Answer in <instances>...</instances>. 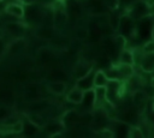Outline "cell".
I'll return each instance as SVG.
<instances>
[{
    "instance_id": "obj_1",
    "label": "cell",
    "mask_w": 154,
    "mask_h": 138,
    "mask_svg": "<svg viewBox=\"0 0 154 138\" xmlns=\"http://www.w3.org/2000/svg\"><path fill=\"white\" fill-rule=\"evenodd\" d=\"M45 17H46V7L41 6L37 2L24 5V14L23 18L25 24L29 25H40L45 23Z\"/></svg>"
},
{
    "instance_id": "obj_2",
    "label": "cell",
    "mask_w": 154,
    "mask_h": 138,
    "mask_svg": "<svg viewBox=\"0 0 154 138\" xmlns=\"http://www.w3.org/2000/svg\"><path fill=\"white\" fill-rule=\"evenodd\" d=\"M126 90V83L118 79H109L106 84V98L109 103L117 106L124 96Z\"/></svg>"
},
{
    "instance_id": "obj_3",
    "label": "cell",
    "mask_w": 154,
    "mask_h": 138,
    "mask_svg": "<svg viewBox=\"0 0 154 138\" xmlns=\"http://www.w3.org/2000/svg\"><path fill=\"white\" fill-rule=\"evenodd\" d=\"M136 23V35L142 41L153 40L154 34V13H149L140 19Z\"/></svg>"
},
{
    "instance_id": "obj_4",
    "label": "cell",
    "mask_w": 154,
    "mask_h": 138,
    "mask_svg": "<svg viewBox=\"0 0 154 138\" xmlns=\"http://www.w3.org/2000/svg\"><path fill=\"white\" fill-rule=\"evenodd\" d=\"M117 30L120 35H123L126 40L134 38L136 35V23L135 19H132L128 13H124L119 17V23Z\"/></svg>"
},
{
    "instance_id": "obj_5",
    "label": "cell",
    "mask_w": 154,
    "mask_h": 138,
    "mask_svg": "<svg viewBox=\"0 0 154 138\" xmlns=\"http://www.w3.org/2000/svg\"><path fill=\"white\" fill-rule=\"evenodd\" d=\"M126 13L132 19L136 20V19H140V18L152 13V12H150V6L146 0H135L129 5Z\"/></svg>"
},
{
    "instance_id": "obj_6",
    "label": "cell",
    "mask_w": 154,
    "mask_h": 138,
    "mask_svg": "<svg viewBox=\"0 0 154 138\" xmlns=\"http://www.w3.org/2000/svg\"><path fill=\"white\" fill-rule=\"evenodd\" d=\"M42 132L48 136V137H58V136H63L64 134V125L61 122L60 119H52L46 121L42 127H41Z\"/></svg>"
},
{
    "instance_id": "obj_7",
    "label": "cell",
    "mask_w": 154,
    "mask_h": 138,
    "mask_svg": "<svg viewBox=\"0 0 154 138\" xmlns=\"http://www.w3.org/2000/svg\"><path fill=\"white\" fill-rule=\"evenodd\" d=\"M140 109L138 107H126L125 109H123L119 114H117V118L116 119H119L129 125H135L137 124L138 119H140Z\"/></svg>"
},
{
    "instance_id": "obj_8",
    "label": "cell",
    "mask_w": 154,
    "mask_h": 138,
    "mask_svg": "<svg viewBox=\"0 0 154 138\" xmlns=\"http://www.w3.org/2000/svg\"><path fill=\"white\" fill-rule=\"evenodd\" d=\"M79 118H81V112H78L77 109H69L61 115L60 120L65 130H72L77 125H79Z\"/></svg>"
},
{
    "instance_id": "obj_9",
    "label": "cell",
    "mask_w": 154,
    "mask_h": 138,
    "mask_svg": "<svg viewBox=\"0 0 154 138\" xmlns=\"http://www.w3.org/2000/svg\"><path fill=\"white\" fill-rule=\"evenodd\" d=\"M25 30H26V28H25L24 22L11 20V22H7V23L4 24V31H6L8 35H11L14 38L23 37L24 34H25Z\"/></svg>"
},
{
    "instance_id": "obj_10",
    "label": "cell",
    "mask_w": 154,
    "mask_h": 138,
    "mask_svg": "<svg viewBox=\"0 0 154 138\" xmlns=\"http://www.w3.org/2000/svg\"><path fill=\"white\" fill-rule=\"evenodd\" d=\"M25 48H26V41L23 37H18L6 44L5 53H7L11 56H16V55H19L20 53H23L25 50Z\"/></svg>"
},
{
    "instance_id": "obj_11",
    "label": "cell",
    "mask_w": 154,
    "mask_h": 138,
    "mask_svg": "<svg viewBox=\"0 0 154 138\" xmlns=\"http://www.w3.org/2000/svg\"><path fill=\"white\" fill-rule=\"evenodd\" d=\"M94 73H95V67H93L88 73H85L84 76L79 77L78 79H76V84L75 86L85 91L89 89L94 88Z\"/></svg>"
},
{
    "instance_id": "obj_12",
    "label": "cell",
    "mask_w": 154,
    "mask_h": 138,
    "mask_svg": "<svg viewBox=\"0 0 154 138\" xmlns=\"http://www.w3.org/2000/svg\"><path fill=\"white\" fill-rule=\"evenodd\" d=\"M82 106V110L83 112H93V109L95 108V92H94V88L83 91V97L82 101L79 103Z\"/></svg>"
},
{
    "instance_id": "obj_13",
    "label": "cell",
    "mask_w": 154,
    "mask_h": 138,
    "mask_svg": "<svg viewBox=\"0 0 154 138\" xmlns=\"http://www.w3.org/2000/svg\"><path fill=\"white\" fill-rule=\"evenodd\" d=\"M69 20V14H67V11L64 10L63 7H59V8H54L53 10V18H52V22H53V25L54 28L57 29H60L63 26L66 25Z\"/></svg>"
},
{
    "instance_id": "obj_14",
    "label": "cell",
    "mask_w": 154,
    "mask_h": 138,
    "mask_svg": "<svg viewBox=\"0 0 154 138\" xmlns=\"http://www.w3.org/2000/svg\"><path fill=\"white\" fill-rule=\"evenodd\" d=\"M35 36L43 41H51L54 37V26L48 24H40L35 30Z\"/></svg>"
},
{
    "instance_id": "obj_15",
    "label": "cell",
    "mask_w": 154,
    "mask_h": 138,
    "mask_svg": "<svg viewBox=\"0 0 154 138\" xmlns=\"http://www.w3.org/2000/svg\"><path fill=\"white\" fill-rule=\"evenodd\" d=\"M93 67H94V64H93L91 61H87V60L78 61V62L75 65L73 70H72V76H73L76 79H78L79 77H82V76H84L85 73H88Z\"/></svg>"
},
{
    "instance_id": "obj_16",
    "label": "cell",
    "mask_w": 154,
    "mask_h": 138,
    "mask_svg": "<svg viewBox=\"0 0 154 138\" xmlns=\"http://www.w3.org/2000/svg\"><path fill=\"white\" fill-rule=\"evenodd\" d=\"M140 67L146 73L154 72V52L143 53V56L140 62Z\"/></svg>"
},
{
    "instance_id": "obj_17",
    "label": "cell",
    "mask_w": 154,
    "mask_h": 138,
    "mask_svg": "<svg viewBox=\"0 0 154 138\" xmlns=\"http://www.w3.org/2000/svg\"><path fill=\"white\" fill-rule=\"evenodd\" d=\"M66 88H67V84H66L65 80H51V82L47 84L48 91H49L51 94L55 95V96H59V95L65 94Z\"/></svg>"
},
{
    "instance_id": "obj_18",
    "label": "cell",
    "mask_w": 154,
    "mask_h": 138,
    "mask_svg": "<svg viewBox=\"0 0 154 138\" xmlns=\"http://www.w3.org/2000/svg\"><path fill=\"white\" fill-rule=\"evenodd\" d=\"M4 11H5L8 16H11V17L22 19V18H23V14H24V6H23V5H19V4L11 2V4H7V5L4 7Z\"/></svg>"
},
{
    "instance_id": "obj_19",
    "label": "cell",
    "mask_w": 154,
    "mask_h": 138,
    "mask_svg": "<svg viewBox=\"0 0 154 138\" xmlns=\"http://www.w3.org/2000/svg\"><path fill=\"white\" fill-rule=\"evenodd\" d=\"M147 98H148V94L142 90L141 88L140 89H136L134 91H131V100H132V103L134 106L136 107H142L146 102H147Z\"/></svg>"
},
{
    "instance_id": "obj_20",
    "label": "cell",
    "mask_w": 154,
    "mask_h": 138,
    "mask_svg": "<svg viewBox=\"0 0 154 138\" xmlns=\"http://www.w3.org/2000/svg\"><path fill=\"white\" fill-rule=\"evenodd\" d=\"M117 68H118V73H119V79L125 82L126 79H129L132 74H135V68L132 65H125V64H116Z\"/></svg>"
},
{
    "instance_id": "obj_21",
    "label": "cell",
    "mask_w": 154,
    "mask_h": 138,
    "mask_svg": "<svg viewBox=\"0 0 154 138\" xmlns=\"http://www.w3.org/2000/svg\"><path fill=\"white\" fill-rule=\"evenodd\" d=\"M118 62L125 64V65H135V54L131 49H123L118 55Z\"/></svg>"
},
{
    "instance_id": "obj_22",
    "label": "cell",
    "mask_w": 154,
    "mask_h": 138,
    "mask_svg": "<svg viewBox=\"0 0 154 138\" xmlns=\"http://www.w3.org/2000/svg\"><path fill=\"white\" fill-rule=\"evenodd\" d=\"M41 130L40 126H37L36 124H34L32 121H30L28 118H25V121H23V130L22 133L25 137H31L36 133H38V131Z\"/></svg>"
},
{
    "instance_id": "obj_23",
    "label": "cell",
    "mask_w": 154,
    "mask_h": 138,
    "mask_svg": "<svg viewBox=\"0 0 154 138\" xmlns=\"http://www.w3.org/2000/svg\"><path fill=\"white\" fill-rule=\"evenodd\" d=\"M88 6H89V12L91 14H103L107 11V7L103 5L102 0H88Z\"/></svg>"
},
{
    "instance_id": "obj_24",
    "label": "cell",
    "mask_w": 154,
    "mask_h": 138,
    "mask_svg": "<svg viewBox=\"0 0 154 138\" xmlns=\"http://www.w3.org/2000/svg\"><path fill=\"white\" fill-rule=\"evenodd\" d=\"M82 97H83V90H81L76 86H73L66 95L67 102H70L72 104H79L82 101Z\"/></svg>"
},
{
    "instance_id": "obj_25",
    "label": "cell",
    "mask_w": 154,
    "mask_h": 138,
    "mask_svg": "<svg viewBox=\"0 0 154 138\" xmlns=\"http://www.w3.org/2000/svg\"><path fill=\"white\" fill-rule=\"evenodd\" d=\"M24 97L26 98V101H31V102L38 101V98H40V90L37 88V85H35V84L28 85L25 91H24Z\"/></svg>"
},
{
    "instance_id": "obj_26",
    "label": "cell",
    "mask_w": 154,
    "mask_h": 138,
    "mask_svg": "<svg viewBox=\"0 0 154 138\" xmlns=\"http://www.w3.org/2000/svg\"><path fill=\"white\" fill-rule=\"evenodd\" d=\"M94 92H95V108L102 107L105 104V102L107 101L106 86H94Z\"/></svg>"
},
{
    "instance_id": "obj_27",
    "label": "cell",
    "mask_w": 154,
    "mask_h": 138,
    "mask_svg": "<svg viewBox=\"0 0 154 138\" xmlns=\"http://www.w3.org/2000/svg\"><path fill=\"white\" fill-rule=\"evenodd\" d=\"M108 77L105 73L103 70L100 68H95V73H94V86H106V84L108 83Z\"/></svg>"
},
{
    "instance_id": "obj_28",
    "label": "cell",
    "mask_w": 154,
    "mask_h": 138,
    "mask_svg": "<svg viewBox=\"0 0 154 138\" xmlns=\"http://www.w3.org/2000/svg\"><path fill=\"white\" fill-rule=\"evenodd\" d=\"M94 65H97L99 66V68L100 70H107L113 62H112V60H111V58L107 55V54H105V53H102L101 55H99L95 60H94Z\"/></svg>"
},
{
    "instance_id": "obj_29",
    "label": "cell",
    "mask_w": 154,
    "mask_h": 138,
    "mask_svg": "<svg viewBox=\"0 0 154 138\" xmlns=\"http://www.w3.org/2000/svg\"><path fill=\"white\" fill-rule=\"evenodd\" d=\"M52 58H53V53H52V50H49L47 48H41L37 53V59L42 64H49Z\"/></svg>"
},
{
    "instance_id": "obj_30",
    "label": "cell",
    "mask_w": 154,
    "mask_h": 138,
    "mask_svg": "<svg viewBox=\"0 0 154 138\" xmlns=\"http://www.w3.org/2000/svg\"><path fill=\"white\" fill-rule=\"evenodd\" d=\"M47 78H48L49 80H66L67 76H66V73H65L63 70L53 68V70L49 71Z\"/></svg>"
},
{
    "instance_id": "obj_31",
    "label": "cell",
    "mask_w": 154,
    "mask_h": 138,
    "mask_svg": "<svg viewBox=\"0 0 154 138\" xmlns=\"http://www.w3.org/2000/svg\"><path fill=\"white\" fill-rule=\"evenodd\" d=\"M113 42H114V46H116V48H117V50L119 53L123 49H125L126 48V44H128V40L123 35H120V34H118V35H116L113 37Z\"/></svg>"
},
{
    "instance_id": "obj_32",
    "label": "cell",
    "mask_w": 154,
    "mask_h": 138,
    "mask_svg": "<svg viewBox=\"0 0 154 138\" xmlns=\"http://www.w3.org/2000/svg\"><path fill=\"white\" fill-rule=\"evenodd\" d=\"M128 137L129 138H142L143 133L140 126L137 125H130L129 131H128Z\"/></svg>"
},
{
    "instance_id": "obj_33",
    "label": "cell",
    "mask_w": 154,
    "mask_h": 138,
    "mask_svg": "<svg viewBox=\"0 0 154 138\" xmlns=\"http://www.w3.org/2000/svg\"><path fill=\"white\" fill-rule=\"evenodd\" d=\"M22 130H23V120H16L14 122H12L10 126H8V132L10 133H22Z\"/></svg>"
},
{
    "instance_id": "obj_34",
    "label": "cell",
    "mask_w": 154,
    "mask_h": 138,
    "mask_svg": "<svg viewBox=\"0 0 154 138\" xmlns=\"http://www.w3.org/2000/svg\"><path fill=\"white\" fill-rule=\"evenodd\" d=\"M102 2L107 7V10H111V11H116L120 4L119 0H102Z\"/></svg>"
},
{
    "instance_id": "obj_35",
    "label": "cell",
    "mask_w": 154,
    "mask_h": 138,
    "mask_svg": "<svg viewBox=\"0 0 154 138\" xmlns=\"http://www.w3.org/2000/svg\"><path fill=\"white\" fill-rule=\"evenodd\" d=\"M76 35H77V37L79 40H85L89 36V30L87 28H84V26H79L77 29V31H76Z\"/></svg>"
},
{
    "instance_id": "obj_36",
    "label": "cell",
    "mask_w": 154,
    "mask_h": 138,
    "mask_svg": "<svg viewBox=\"0 0 154 138\" xmlns=\"http://www.w3.org/2000/svg\"><path fill=\"white\" fill-rule=\"evenodd\" d=\"M11 115V112H10V109H7V108H0V122H2L4 120H6L8 116Z\"/></svg>"
},
{
    "instance_id": "obj_37",
    "label": "cell",
    "mask_w": 154,
    "mask_h": 138,
    "mask_svg": "<svg viewBox=\"0 0 154 138\" xmlns=\"http://www.w3.org/2000/svg\"><path fill=\"white\" fill-rule=\"evenodd\" d=\"M5 50H6V44L2 41V38H0V56L5 54Z\"/></svg>"
},
{
    "instance_id": "obj_38",
    "label": "cell",
    "mask_w": 154,
    "mask_h": 138,
    "mask_svg": "<svg viewBox=\"0 0 154 138\" xmlns=\"http://www.w3.org/2000/svg\"><path fill=\"white\" fill-rule=\"evenodd\" d=\"M20 4H24V5H29V4H34L36 2V0H19Z\"/></svg>"
},
{
    "instance_id": "obj_39",
    "label": "cell",
    "mask_w": 154,
    "mask_h": 138,
    "mask_svg": "<svg viewBox=\"0 0 154 138\" xmlns=\"http://www.w3.org/2000/svg\"><path fill=\"white\" fill-rule=\"evenodd\" d=\"M150 85H152V88H154V76H153L152 79H150Z\"/></svg>"
},
{
    "instance_id": "obj_40",
    "label": "cell",
    "mask_w": 154,
    "mask_h": 138,
    "mask_svg": "<svg viewBox=\"0 0 154 138\" xmlns=\"http://www.w3.org/2000/svg\"><path fill=\"white\" fill-rule=\"evenodd\" d=\"M152 109L154 110V98H153V101H152Z\"/></svg>"
},
{
    "instance_id": "obj_41",
    "label": "cell",
    "mask_w": 154,
    "mask_h": 138,
    "mask_svg": "<svg viewBox=\"0 0 154 138\" xmlns=\"http://www.w3.org/2000/svg\"><path fill=\"white\" fill-rule=\"evenodd\" d=\"M1 1H2V0H0V2H1Z\"/></svg>"
}]
</instances>
